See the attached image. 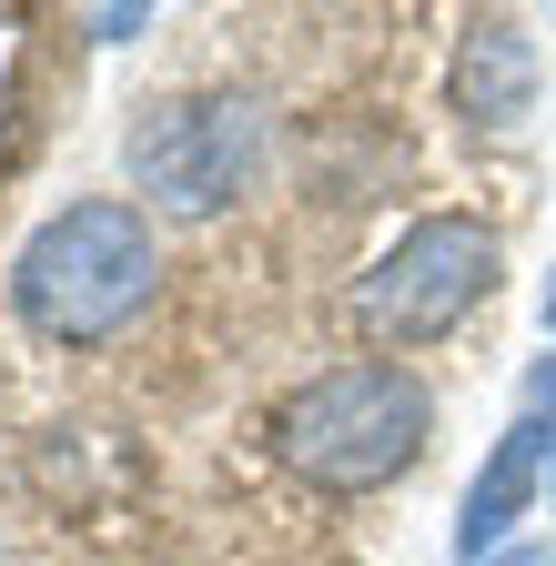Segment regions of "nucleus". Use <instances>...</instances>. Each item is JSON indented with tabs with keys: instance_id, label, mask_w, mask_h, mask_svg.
<instances>
[{
	"instance_id": "obj_8",
	"label": "nucleus",
	"mask_w": 556,
	"mask_h": 566,
	"mask_svg": "<svg viewBox=\"0 0 556 566\" xmlns=\"http://www.w3.org/2000/svg\"><path fill=\"white\" fill-rule=\"evenodd\" d=\"M496 566H556V546H526V556H496Z\"/></svg>"
},
{
	"instance_id": "obj_9",
	"label": "nucleus",
	"mask_w": 556,
	"mask_h": 566,
	"mask_svg": "<svg viewBox=\"0 0 556 566\" xmlns=\"http://www.w3.org/2000/svg\"><path fill=\"white\" fill-rule=\"evenodd\" d=\"M546 334H556V283H546Z\"/></svg>"
},
{
	"instance_id": "obj_6",
	"label": "nucleus",
	"mask_w": 556,
	"mask_h": 566,
	"mask_svg": "<svg viewBox=\"0 0 556 566\" xmlns=\"http://www.w3.org/2000/svg\"><path fill=\"white\" fill-rule=\"evenodd\" d=\"M536 446H546V424H506L496 455H485V475L465 485V516H455V556H465V566L496 556V546L516 536L526 495H536Z\"/></svg>"
},
{
	"instance_id": "obj_5",
	"label": "nucleus",
	"mask_w": 556,
	"mask_h": 566,
	"mask_svg": "<svg viewBox=\"0 0 556 566\" xmlns=\"http://www.w3.org/2000/svg\"><path fill=\"white\" fill-rule=\"evenodd\" d=\"M526 102H536V41L516 21H475L455 41V112H465V132H516Z\"/></svg>"
},
{
	"instance_id": "obj_1",
	"label": "nucleus",
	"mask_w": 556,
	"mask_h": 566,
	"mask_svg": "<svg viewBox=\"0 0 556 566\" xmlns=\"http://www.w3.org/2000/svg\"><path fill=\"white\" fill-rule=\"evenodd\" d=\"M153 283H162V253H153L143 212L132 202H72V212H51V223L21 243L11 304L51 344H102V334H122L153 304Z\"/></svg>"
},
{
	"instance_id": "obj_2",
	"label": "nucleus",
	"mask_w": 556,
	"mask_h": 566,
	"mask_svg": "<svg viewBox=\"0 0 556 566\" xmlns=\"http://www.w3.org/2000/svg\"><path fill=\"white\" fill-rule=\"evenodd\" d=\"M426 436H436V395L405 365H334L304 395H284V415H273V455L304 485H324V495L395 485L426 455Z\"/></svg>"
},
{
	"instance_id": "obj_3",
	"label": "nucleus",
	"mask_w": 556,
	"mask_h": 566,
	"mask_svg": "<svg viewBox=\"0 0 556 566\" xmlns=\"http://www.w3.org/2000/svg\"><path fill=\"white\" fill-rule=\"evenodd\" d=\"M485 294H496V233L465 223V212H436V223L395 233V253L355 283V324L375 344H436Z\"/></svg>"
},
{
	"instance_id": "obj_4",
	"label": "nucleus",
	"mask_w": 556,
	"mask_h": 566,
	"mask_svg": "<svg viewBox=\"0 0 556 566\" xmlns=\"http://www.w3.org/2000/svg\"><path fill=\"white\" fill-rule=\"evenodd\" d=\"M263 163V122L243 102H153L132 122V182L162 212H223Z\"/></svg>"
},
{
	"instance_id": "obj_7",
	"label": "nucleus",
	"mask_w": 556,
	"mask_h": 566,
	"mask_svg": "<svg viewBox=\"0 0 556 566\" xmlns=\"http://www.w3.org/2000/svg\"><path fill=\"white\" fill-rule=\"evenodd\" d=\"M526 395H536V415L556 424V354H546V365H536V385H526ZM546 446H556V436H546Z\"/></svg>"
}]
</instances>
